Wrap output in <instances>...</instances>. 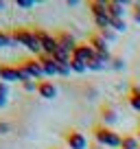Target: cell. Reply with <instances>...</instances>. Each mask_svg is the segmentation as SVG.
<instances>
[{
    "instance_id": "6da1fadb",
    "label": "cell",
    "mask_w": 140,
    "mask_h": 149,
    "mask_svg": "<svg viewBox=\"0 0 140 149\" xmlns=\"http://www.w3.org/2000/svg\"><path fill=\"white\" fill-rule=\"evenodd\" d=\"M92 136L98 145L103 147H110V149H121V143H123V136L118 132H114L112 127L103 125V123H94L92 125Z\"/></svg>"
},
{
    "instance_id": "7a4b0ae2",
    "label": "cell",
    "mask_w": 140,
    "mask_h": 149,
    "mask_svg": "<svg viewBox=\"0 0 140 149\" xmlns=\"http://www.w3.org/2000/svg\"><path fill=\"white\" fill-rule=\"evenodd\" d=\"M11 37H13V44H22V46L28 48L35 57L42 55V46H40L37 37H35V33H33V29L15 26V29H11Z\"/></svg>"
},
{
    "instance_id": "3957f363",
    "label": "cell",
    "mask_w": 140,
    "mask_h": 149,
    "mask_svg": "<svg viewBox=\"0 0 140 149\" xmlns=\"http://www.w3.org/2000/svg\"><path fill=\"white\" fill-rule=\"evenodd\" d=\"M64 143L68 145V149H88V138H85L83 134H81L79 130H75V127H68V130H64Z\"/></svg>"
},
{
    "instance_id": "277c9868",
    "label": "cell",
    "mask_w": 140,
    "mask_h": 149,
    "mask_svg": "<svg viewBox=\"0 0 140 149\" xmlns=\"http://www.w3.org/2000/svg\"><path fill=\"white\" fill-rule=\"evenodd\" d=\"M33 33H35V37H37V42H40V46H42V53H44V55H53V53L59 48L55 35L42 31V29H33Z\"/></svg>"
},
{
    "instance_id": "5b68a950",
    "label": "cell",
    "mask_w": 140,
    "mask_h": 149,
    "mask_svg": "<svg viewBox=\"0 0 140 149\" xmlns=\"http://www.w3.org/2000/svg\"><path fill=\"white\" fill-rule=\"evenodd\" d=\"M18 66L28 74V77H31V79H40V81H42V77H46L37 57H24V59H20V64H18Z\"/></svg>"
},
{
    "instance_id": "8992f818",
    "label": "cell",
    "mask_w": 140,
    "mask_h": 149,
    "mask_svg": "<svg viewBox=\"0 0 140 149\" xmlns=\"http://www.w3.org/2000/svg\"><path fill=\"white\" fill-rule=\"evenodd\" d=\"M0 81L5 84H11V81H20L22 84V70L18 68V64H0Z\"/></svg>"
},
{
    "instance_id": "52a82bcc",
    "label": "cell",
    "mask_w": 140,
    "mask_h": 149,
    "mask_svg": "<svg viewBox=\"0 0 140 149\" xmlns=\"http://www.w3.org/2000/svg\"><path fill=\"white\" fill-rule=\"evenodd\" d=\"M57 44H59V48H64L66 53H70V55H72V51H75L77 48V40H75V35H72V33H68V31H59L57 33Z\"/></svg>"
},
{
    "instance_id": "ba28073f",
    "label": "cell",
    "mask_w": 140,
    "mask_h": 149,
    "mask_svg": "<svg viewBox=\"0 0 140 149\" xmlns=\"http://www.w3.org/2000/svg\"><path fill=\"white\" fill-rule=\"evenodd\" d=\"M88 44L94 48V53H98V55H110V44L105 42V40H103V37L98 35L96 31H94V33H90Z\"/></svg>"
},
{
    "instance_id": "9c48e42d",
    "label": "cell",
    "mask_w": 140,
    "mask_h": 149,
    "mask_svg": "<svg viewBox=\"0 0 140 149\" xmlns=\"http://www.w3.org/2000/svg\"><path fill=\"white\" fill-rule=\"evenodd\" d=\"M72 57H75V59H81V61H85V64H88V61L94 57V48L90 46L88 42H79V44H77V48L72 51Z\"/></svg>"
},
{
    "instance_id": "30bf717a",
    "label": "cell",
    "mask_w": 140,
    "mask_h": 149,
    "mask_svg": "<svg viewBox=\"0 0 140 149\" xmlns=\"http://www.w3.org/2000/svg\"><path fill=\"white\" fill-rule=\"evenodd\" d=\"M37 94L42 99H55L57 97V86L48 79H42V81H37Z\"/></svg>"
},
{
    "instance_id": "8fae6325",
    "label": "cell",
    "mask_w": 140,
    "mask_h": 149,
    "mask_svg": "<svg viewBox=\"0 0 140 149\" xmlns=\"http://www.w3.org/2000/svg\"><path fill=\"white\" fill-rule=\"evenodd\" d=\"M98 112H101V123H103V125H107V127H110L112 123H116L118 114H116V110H114L110 103H103Z\"/></svg>"
},
{
    "instance_id": "7c38bea8",
    "label": "cell",
    "mask_w": 140,
    "mask_h": 149,
    "mask_svg": "<svg viewBox=\"0 0 140 149\" xmlns=\"http://www.w3.org/2000/svg\"><path fill=\"white\" fill-rule=\"evenodd\" d=\"M37 59H40V64H42V70H44V74H46V77L57 74V61L53 59L51 55H44V53H42Z\"/></svg>"
},
{
    "instance_id": "4fadbf2b",
    "label": "cell",
    "mask_w": 140,
    "mask_h": 149,
    "mask_svg": "<svg viewBox=\"0 0 140 149\" xmlns=\"http://www.w3.org/2000/svg\"><path fill=\"white\" fill-rule=\"evenodd\" d=\"M88 9L92 13V18H101V15H110L107 13V2H101V0H90Z\"/></svg>"
},
{
    "instance_id": "5bb4252c",
    "label": "cell",
    "mask_w": 140,
    "mask_h": 149,
    "mask_svg": "<svg viewBox=\"0 0 140 149\" xmlns=\"http://www.w3.org/2000/svg\"><path fill=\"white\" fill-rule=\"evenodd\" d=\"M127 103L131 105V110L140 112V86H129V92H127Z\"/></svg>"
},
{
    "instance_id": "9a60e30c",
    "label": "cell",
    "mask_w": 140,
    "mask_h": 149,
    "mask_svg": "<svg viewBox=\"0 0 140 149\" xmlns=\"http://www.w3.org/2000/svg\"><path fill=\"white\" fill-rule=\"evenodd\" d=\"M107 13H110V18H123V15H125V5L118 2V0H110L107 2Z\"/></svg>"
},
{
    "instance_id": "2e32d148",
    "label": "cell",
    "mask_w": 140,
    "mask_h": 149,
    "mask_svg": "<svg viewBox=\"0 0 140 149\" xmlns=\"http://www.w3.org/2000/svg\"><path fill=\"white\" fill-rule=\"evenodd\" d=\"M138 147H140V140L136 138V134H123L121 149H138Z\"/></svg>"
},
{
    "instance_id": "e0dca14e",
    "label": "cell",
    "mask_w": 140,
    "mask_h": 149,
    "mask_svg": "<svg viewBox=\"0 0 140 149\" xmlns=\"http://www.w3.org/2000/svg\"><path fill=\"white\" fill-rule=\"evenodd\" d=\"M110 29H112L114 33H123L127 29V24H125L123 18H110Z\"/></svg>"
},
{
    "instance_id": "ac0fdd59",
    "label": "cell",
    "mask_w": 140,
    "mask_h": 149,
    "mask_svg": "<svg viewBox=\"0 0 140 149\" xmlns=\"http://www.w3.org/2000/svg\"><path fill=\"white\" fill-rule=\"evenodd\" d=\"M70 70L72 72H77V74H81V72H85L88 70V66H85V61H81V59H70Z\"/></svg>"
},
{
    "instance_id": "d6986e66",
    "label": "cell",
    "mask_w": 140,
    "mask_h": 149,
    "mask_svg": "<svg viewBox=\"0 0 140 149\" xmlns=\"http://www.w3.org/2000/svg\"><path fill=\"white\" fill-rule=\"evenodd\" d=\"M85 66H88V70H103V68H105V61H101V59L96 57V53H94V57H92Z\"/></svg>"
},
{
    "instance_id": "ffe728a7",
    "label": "cell",
    "mask_w": 140,
    "mask_h": 149,
    "mask_svg": "<svg viewBox=\"0 0 140 149\" xmlns=\"http://www.w3.org/2000/svg\"><path fill=\"white\" fill-rule=\"evenodd\" d=\"M96 33H98V35H101L107 44H110V42H114V37H116V33H114L110 26H107V29H96Z\"/></svg>"
},
{
    "instance_id": "44dd1931",
    "label": "cell",
    "mask_w": 140,
    "mask_h": 149,
    "mask_svg": "<svg viewBox=\"0 0 140 149\" xmlns=\"http://www.w3.org/2000/svg\"><path fill=\"white\" fill-rule=\"evenodd\" d=\"M13 44V37H11V33L7 31H0V48H7Z\"/></svg>"
},
{
    "instance_id": "7402d4cb",
    "label": "cell",
    "mask_w": 140,
    "mask_h": 149,
    "mask_svg": "<svg viewBox=\"0 0 140 149\" xmlns=\"http://www.w3.org/2000/svg\"><path fill=\"white\" fill-rule=\"evenodd\" d=\"M131 20L140 24V2H134V5H131Z\"/></svg>"
},
{
    "instance_id": "603a6c76",
    "label": "cell",
    "mask_w": 140,
    "mask_h": 149,
    "mask_svg": "<svg viewBox=\"0 0 140 149\" xmlns=\"http://www.w3.org/2000/svg\"><path fill=\"white\" fill-rule=\"evenodd\" d=\"M22 88L26 90V92H37V81L28 79V81H24V84H22Z\"/></svg>"
},
{
    "instance_id": "cb8c5ba5",
    "label": "cell",
    "mask_w": 140,
    "mask_h": 149,
    "mask_svg": "<svg viewBox=\"0 0 140 149\" xmlns=\"http://www.w3.org/2000/svg\"><path fill=\"white\" fill-rule=\"evenodd\" d=\"M70 72H72V70H70V64H57V74H61V77H68Z\"/></svg>"
},
{
    "instance_id": "d4e9b609",
    "label": "cell",
    "mask_w": 140,
    "mask_h": 149,
    "mask_svg": "<svg viewBox=\"0 0 140 149\" xmlns=\"http://www.w3.org/2000/svg\"><path fill=\"white\" fill-rule=\"evenodd\" d=\"M33 5H35L33 0H15V7H20V9H31Z\"/></svg>"
},
{
    "instance_id": "484cf974",
    "label": "cell",
    "mask_w": 140,
    "mask_h": 149,
    "mask_svg": "<svg viewBox=\"0 0 140 149\" xmlns=\"http://www.w3.org/2000/svg\"><path fill=\"white\" fill-rule=\"evenodd\" d=\"M0 94H2V97H9V84L0 81Z\"/></svg>"
},
{
    "instance_id": "4316f807",
    "label": "cell",
    "mask_w": 140,
    "mask_h": 149,
    "mask_svg": "<svg viewBox=\"0 0 140 149\" xmlns=\"http://www.w3.org/2000/svg\"><path fill=\"white\" fill-rule=\"evenodd\" d=\"M9 130H11V125L7 121H0V134H9Z\"/></svg>"
},
{
    "instance_id": "83f0119b",
    "label": "cell",
    "mask_w": 140,
    "mask_h": 149,
    "mask_svg": "<svg viewBox=\"0 0 140 149\" xmlns=\"http://www.w3.org/2000/svg\"><path fill=\"white\" fill-rule=\"evenodd\" d=\"M112 66H114L116 70H121V68H123V59H121V57H114V59H112Z\"/></svg>"
},
{
    "instance_id": "f1b7e54d",
    "label": "cell",
    "mask_w": 140,
    "mask_h": 149,
    "mask_svg": "<svg viewBox=\"0 0 140 149\" xmlns=\"http://www.w3.org/2000/svg\"><path fill=\"white\" fill-rule=\"evenodd\" d=\"M88 149H103V145H98L96 140H92V143L88 145Z\"/></svg>"
},
{
    "instance_id": "f546056e",
    "label": "cell",
    "mask_w": 140,
    "mask_h": 149,
    "mask_svg": "<svg viewBox=\"0 0 140 149\" xmlns=\"http://www.w3.org/2000/svg\"><path fill=\"white\" fill-rule=\"evenodd\" d=\"M7 101H9V99H7V97H2V94H0V110H2V107L7 105Z\"/></svg>"
},
{
    "instance_id": "4dcf8cb0",
    "label": "cell",
    "mask_w": 140,
    "mask_h": 149,
    "mask_svg": "<svg viewBox=\"0 0 140 149\" xmlns=\"http://www.w3.org/2000/svg\"><path fill=\"white\" fill-rule=\"evenodd\" d=\"M5 7H7V2H5V0H0V11L5 9Z\"/></svg>"
},
{
    "instance_id": "1f68e13d",
    "label": "cell",
    "mask_w": 140,
    "mask_h": 149,
    "mask_svg": "<svg viewBox=\"0 0 140 149\" xmlns=\"http://www.w3.org/2000/svg\"><path fill=\"white\" fill-rule=\"evenodd\" d=\"M136 138L140 140V125H138V130H136Z\"/></svg>"
},
{
    "instance_id": "d6a6232c",
    "label": "cell",
    "mask_w": 140,
    "mask_h": 149,
    "mask_svg": "<svg viewBox=\"0 0 140 149\" xmlns=\"http://www.w3.org/2000/svg\"><path fill=\"white\" fill-rule=\"evenodd\" d=\"M51 149H61V147H51Z\"/></svg>"
},
{
    "instance_id": "836d02e7",
    "label": "cell",
    "mask_w": 140,
    "mask_h": 149,
    "mask_svg": "<svg viewBox=\"0 0 140 149\" xmlns=\"http://www.w3.org/2000/svg\"><path fill=\"white\" fill-rule=\"evenodd\" d=\"M138 149H140V147H138Z\"/></svg>"
}]
</instances>
